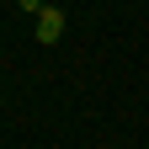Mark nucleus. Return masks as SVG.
Here are the masks:
<instances>
[{"label":"nucleus","instance_id":"f257e3e1","mask_svg":"<svg viewBox=\"0 0 149 149\" xmlns=\"http://www.w3.org/2000/svg\"><path fill=\"white\" fill-rule=\"evenodd\" d=\"M59 32H64V11L59 6L37 11V43H59Z\"/></svg>","mask_w":149,"mask_h":149}]
</instances>
